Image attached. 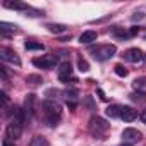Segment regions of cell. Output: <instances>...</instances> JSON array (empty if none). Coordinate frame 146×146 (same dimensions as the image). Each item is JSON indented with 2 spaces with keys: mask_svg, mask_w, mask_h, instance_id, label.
Masks as SVG:
<instances>
[{
  "mask_svg": "<svg viewBox=\"0 0 146 146\" xmlns=\"http://www.w3.org/2000/svg\"><path fill=\"white\" fill-rule=\"evenodd\" d=\"M41 115L46 125L55 127L62 119V107L55 100H45L41 103Z\"/></svg>",
  "mask_w": 146,
  "mask_h": 146,
  "instance_id": "obj_1",
  "label": "cell"
},
{
  "mask_svg": "<svg viewBox=\"0 0 146 146\" xmlns=\"http://www.w3.org/2000/svg\"><path fill=\"white\" fill-rule=\"evenodd\" d=\"M108 131H110V124H108L105 119H102V117H98V115H95V117L90 119V132H91L95 137L103 139Z\"/></svg>",
  "mask_w": 146,
  "mask_h": 146,
  "instance_id": "obj_2",
  "label": "cell"
},
{
  "mask_svg": "<svg viewBox=\"0 0 146 146\" xmlns=\"http://www.w3.org/2000/svg\"><path fill=\"white\" fill-rule=\"evenodd\" d=\"M115 52H117V46H115V45H100V46H96V48H91L93 57H95L96 60H100V62L112 58V57L115 55Z\"/></svg>",
  "mask_w": 146,
  "mask_h": 146,
  "instance_id": "obj_3",
  "label": "cell"
},
{
  "mask_svg": "<svg viewBox=\"0 0 146 146\" xmlns=\"http://www.w3.org/2000/svg\"><path fill=\"white\" fill-rule=\"evenodd\" d=\"M58 79L62 81V83H78V79L74 78V74H72V65H70V62H62L60 65H58Z\"/></svg>",
  "mask_w": 146,
  "mask_h": 146,
  "instance_id": "obj_4",
  "label": "cell"
},
{
  "mask_svg": "<svg viewBox=\"0 0 146 146\" xmlns=\"http://www.w3.org/2000/svg\"><path fill=\"white\" fill-rule=\"evenodd\" d=\"M57 62H58L57 55H41V57L33 58V65H36L40 69H53L57 65Z\"/></svg>",
  "mask_w": 146,
  "mask_h": 146,
  "instance_id": "obj_5",
  "label": "cell"
},
{
  "mask_svg": "<svg viewBox=\"0 0 146 146\" xmlns=\"http://www.w3.org/2000/svg\"><path fill=\"white\" fill-rule=\"evenodd\" d=\"M23 127H24V124L16 122V120H11V122L7 124V129H5V132H7V139H11V141L19 139L21 134H23Z\"/></svg>",
  "mask_w": 146,
  "mask_h": 146,
  "instance_id": "obj_6",
  "label": "cell"
},
{
  "mask_svg": "<svg viewBox=\"0 0 146 146\" xmlns=\"http://www.w3.org/2000/svg\"><path fill=\"white\" fill-rule=\"evenodd\" d=\"M0 58H2L4 62H9V64H14V65H21V58H19V55L14 52V50H11V48H7V46H2L0 48Z\"/></svg>",
  "mask_w": 146,
  "mask_h": 146,
  "instance_id": "obj_7",
  "label": "cell"
},
{
  "mask_svg": "<svg viewBox=\"0 0 146 146\" xmlns=\"http://www.w3.org/2000/svg\"><path fill=\"white\" fill-rule=\"evenodd\" d=\"M36 95L35 93H29V95H26V98H24V107H23V110L26 112V115L28 117H33L35 113H36Z\"/></svg>",
  "mask_w": 146,
  "mask_h": 146,
  "instance_id": "obj_8",
  "label": "cell"
},
{
  "mask_svg": "<svg viewBox=\"0 0 146 146\" xmlns=\"http://www.w3.org/2000/svg\"><path fill=\"white\" fill-rule=\"evenodd\" d=\"M124 58H125L127 62L137 64V62H143V58H144V53H143V50H141V48L134 46V48H129V50H125V53H124Z\"/></svg>",
  "mask_w": 146,
  "mask_h": 146,
  "instance_id": "obj_9",
  "label": "cell"
},
{
  "mask_svg": "<svg viewBox=\"0 0 146 146\" xmlns=\"http://www.w3.org/2000/svg\"><path fill=\"white\" fill-rule=\"evenodd\" d=\"M122 139H124L125 143H137V141L143 139V134H141V131H137V129L127 127V129L122 131Z\"/></svg>",
  "mask_w": 146,
  "mask_h": 146,
  "instance_id": "obj_10",
  "label": "cell"
},
{
  "mask_svg": "<svg viewBox=\"0 0 146 146\" xmlns=\"http://www.w3.org/2000/svg\"><path fill=\"white\" fill-rule=\"evenodd\" d=\"M136 117H137V112H136L132 107H122V108H120V119H122V120L132 122Z\"/></svg>",
  "mask_w": 146,
  "mask_h": 146,
  "instance_id": "obj_11",
  "label": "cell"
},
{
  "mask_svg": "<svg viewBox=\"0 0 146 146\" xmlns=\"http://www.w3.org/2000/svg\"><path fill=\"white\" fill-rule=\"evenodd\" d=\"M96 38H98V33L96 31H93V29H90V31H84L81 36H79V43H93V41H96Z\"/></svg>",
  "mask_w": 146,
  "mask_h": 146,
  "instance_id": "obj_12",
  "label": "cell"
},
{
  "mask_svg": "<svg viewBox=\"0 0 146 146\" xmlns=\"http://www.w3.org/2000/svg\"><path fill=\"white\" fill-rule=\"evenodd\" d=\"M19 26H16V24H11V23H0V33H2L4 36H9L11 33H17L19 29H17Z\"/></svg>",
  "mask_w": 146,
  "mask_h": 146,
  "instance_id": "obj_13",
  "label": "cell"
},
{
  "mask_svg": "<svg viewBox=\"0 0 146 146\" xmlns=\"http://www.w3.org/2000/svg\"><path fill=\"white\" fill-rule=\"evenodd\" d=\"M62 95H64V98H65V102H67V105L70 108L76 107V103H78V91H64Z\"/></svg>",
  "mask_w": 146,
  "mask_h": 146,
  "instance_id": "obj_14",
  "label": "cell"
},
{
  "mask_svg": "<svg viewBox=\"0 0 146 146\" xmlns=\"http://www.w3.org/2000/svg\"><path fill=\"white\" fill-rule=\"evenodd\" d=\"M4 7L5 9H12V11H28L29 5H26L24 2H4Z\"/></svg>",
  "mask_w": 146,
  "mask_h": 146,
  "instance_id": "obj_15",
  "label": "cell"
},
{
  "mask_svg": "<svg viewBox=\"0 0 146 146\" xmlns=\"http://www.w3.org/2000/svg\"><path fill=\"white\" fill-rule=\"evenodd\" d=\"M120 105H110L107 110H105V113L108 115V117H112V119H120Z\"/></svg>",
  "mask_w": 146,
  "mask_h": 146,
  "instance_id": "obj_16",
  "label": "cell"
},
{
  "mask_svg": "<svg viewBox=\"0 0 146 146\" xmlns=\"http://www.w3.org/2000/svg\"><path fill=\"white\" fill-rule=\"evenodd\" d=\"M46 28H48V31H50V33H55V35L64 33V31L67 29V26H65V24H55V23H48V24H46Z\"/></svg>",
  "mask_w": 146,
  "mask_h": 146,
  "instance_id": "obj_17",
  "label": "cell"
},
{
  "mask_svg": "<svg viewBox=\"0 0 146 146\" xmlns=\"http://www.w3.org/2000/svg\"><path fill=\"white\" fill-rule=\"evenodd\" d=\"M24 48L26 50H45V45L43 43H38V41H26L24 43Z\"/></svg>",
  "mask_w": 146,
  "mask_h": 146,
  "instance_id": "obj_18",
  "label": "cell"
},
{
  "mask_svg": "<svg viewBox=\"0 0 146 146\" xmlns=\"http://www.w3.org/2000/svg\"><path fill=\"white\" fill-rule=\"evenodd\" d=\"M29 146H50V144H48V141H46L43 136H35V137L31 139Z\"/></svg>",
  "mask_w": 146,
  "mask_h": 146,
  "instance_id": "obj_19",
  "label": "cell"
},
{
  "mask_svg": "<svg viewBox=\"0 0 146 146\" xmlns=\"http://www.w3.org/2000/svg\"><path fill=\"white\" fill-rule=\"evenodd\" d=\"M26 83H29V84H33V86H38V84L43 83V79H41V76H35V74H31V76L26 78Z\"/></svg>",
  "mask_w": 146,
  "mask_h": 146,
  "instance_id": "obj_20",
  "label": "cell"
},
{
  "mask_svg": "<svg viewBox=\"0 0 146 146\" xmlns=\"http://www.w3.org/2000/svg\"><path fill=\"white\" fill-rule=\"evenodd\" d=\"M113 69H115V74H117V76H120V78H125V76L129 74V70H127L122 64H117Z\"/></svg>",
  "mask_w": 146,
  "mask_h": 146,
  "instance_id": "obj_21",
  "label": "cell"
},
{
  "mask_svg": "<svg viewBox=\"0 0 146 146\" xmlns=\"http://www.w3.org/2000/svg\"><path fill=\"white\" fill-rule=\"evenodd\" d=\"M78 67H79L81 72H88V70H90V64H88L84 58H79V60H78Z\"/></svg>",
  "mask_w": 146,
  "mask_h": 146,
  "instance_id": "obj_22",
  "label": "cell"
},
{
  "mask_svg": "<svg viewBox=\"0 0 146 146\" xmlns=\"http://www.w3.org/2000/svg\"><path fill=\"white\" fill-rule=\"evenodd\" d=\"M0 96H2V110H7V107H9V96H7V93L2 91Z\"/></svg>",
  "mask_w": 146,
  "mask_h": 146,
  "instance_id": "obj_23",
  "label": "cell"
},
{
  "mask_svg": "<svg viewBox=\"0 0 146 146\" xmlns=\"http://www.w3.org/2000/svg\"><path fill=\"white\" fill-rule=\"evenodd\" d=\"M143 17H144V14H143V12H136V14H134L131 19H132V21H141Z\"/></svg>",
  "mask_w": 146,
  "mask_h": 146,
  "instance_id": "obj_24",
  "label": "cell"
},
{
  "mask_svg": "<svg viewBox=\"0 0 146 146\" xmlns=\"http://www.w3.org/2000/svg\"><path fill=\"white\" fill-rule=\"evenodd\" d=\"M131 98H132V100H139V102H141V100H144V95H143V93H137V95H132Z\"/></svg>",
  "mask_w": 146,
  "mask_h": 146,
  "instance_id": "obj_25",
  "label": "cell"
},
{
  "mask_svg": "<svg viewBox=\"0 0 146 146\" xmlns=\"http://www.w3.org/2000/svg\"><path fill=\"white\" fill-rule=\"evenodd\" d=\"M2 146H16V144H14V141H11V139H4V141H2Z\"/></svg>",
  "mask_w": 146,
  "mask_h": 146,
  "instance_id": "obj_26",
  "label": "cell"
},
{
  "mask_svg": "<svg viewBox=\"0 0 146 146\" xmlns=\"http://www.w3.org/2000/svg\"><path fill=\"white\" fill-rule=\"evenodd\" d=\"M137 31H139V28H131V29H129V35H131V36H136Z\"/></svg>",
  "mask_w": 146,
  "mask_h": 146,
  "instance_id": "obj_27",
  "label": "cell"
},
{
  "mask_svg": "<svg viewBox=\"0 0 146 146\" xmlns=\"http://www.w3.org/2000/svg\"><path fill=\"white\" fill-rule=\"evenodd\" d=\"M98 95H100V98H102L103 102H107V96H105V93H103L102 90H98Z\"/></svg>",
  "mask_w": 146,
  "mask_h": 146,
  "instance_id": "obj_28",
  "label": "cell"
},
{
  "mask_svg": "<svg viewBox=\"0 0 146 146\" xmlns=\"http://www.w3.org/2000/svg\"><path fill=\"white\" fill-rule=\"evenodd\" d=\"M141 120H143V122L146 124V108H144V110L141 112Z\"/></svg>",
  "mask_w": 146,
  "mask_h": 146,
  "instance_id": "obj_29",
  "label": "cell"
},
{
  "mask_svg": "<svg viewBox=\"0 0 146 146\" xmlns=\"http://www.w3.org/2000/svg\"><path fill=\"white\" fill-rule=\"evenodd\" d=\"M124 146H127V144H124Z\"/></svg>",
  "mask_w": 146,
  "mask_h": 146,
  "instance_id": "obj_30",
  "label": "cell"
},
{
  "mask_svg": "<svg viewBox=\"0 0 146 146\" xmlns=\"http://www.w3.org/2000/svg\"><path fill=\"white\" fill-rule=\"evenodd\" d=\"M144 40H146V36H144Z\"/></svg>",
  "mask_w": 146,
  "mask_h": 146,
  "instance_id": "obj_31",
  "label": "cell"
}]
</instances>
